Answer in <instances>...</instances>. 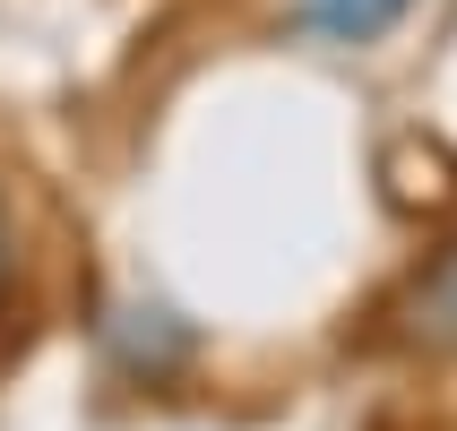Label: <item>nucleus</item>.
<instances>
[{
  "label": "nucleus",
  "instance_id": "obj_1",
  "mask_svg": "<svg viewBox=\"0 0 457 431\" xmlns=\"http://www.w3.org/2000/svg\"><path fill=\"white\" fill-rule=\"evenodd\" d=\"M397 336L414 354H457V242H440L423 277L397 294Z\"/></svg>",
  "mask_w": 457,
  "mask_h": 431
},
{
  "label": "nucleus",
  "instance_id": "obj_2",
  "mask_svg": "<svg viewBox=\"0 0 457 431\" xmlns=\"http://www.w3.org/2000/svg\"><path fill=\"white\" fill-rule=\"evenodd\" d=\"M414 0H303V26L320 44H380Z\"/></svg>",
  "mask_w": 457,
  "mask_h": 431
},
{
  "label": "nucleus",
  "instance_id": "obj_3",
  "mask_svg": "<svg viewBox=\"0 0 457 431\" xmlns=\"http://www.w3.org/2000/svg\"><path fill=\"white\" fill-rule=\"evenodd\" d=\"M138 319H147V328H121V336H112L129 371H164V362H181V354H190V336H181L164 311H138Z\"/></svg>",
  "mask_w": 457,
  "mask_h": 431
},
{
  "label": "nucleus",
  "instance_id": "obj_4",
  "mask_svg": "<svg viewBox=\"0 0 457 431\" xmlns=\"http://www.w3.org/2000/svg\"><path fill=\"white\" fill-rule=\"evenodd\" d=\"M9 277H18V233H9V207H0V294H9Z\"/></svg>",
  "mask_w": 457,
  "mask_h": 431
}]
</instances>
